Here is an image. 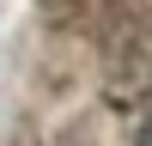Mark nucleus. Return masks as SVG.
Masks as SVG:
<instances>
[{
  "mask_svg": "<svg viewBox=\"0 0 152 146\" xmlns=\"http://www.w3.org/2000/svg\"><path fill=\"white\" fill-rule=\"evenodd\" d=\"M140 146H152V116H146V128H140Z\"/></svg>",
  "mask_w": 152,
  "mask_h": 146,
  "instance_id": "1",
  "label": "nucleus"
}]
</instances>
